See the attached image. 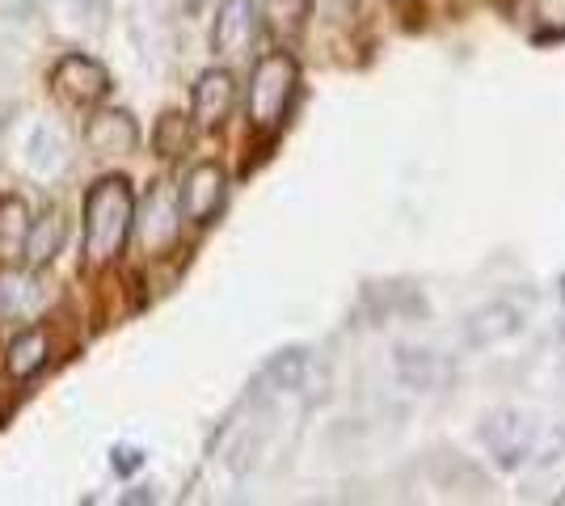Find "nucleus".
Masks as SVG:
<instances>
[{
  "mask_svg": "<svg viewBox=\"0 0 565 506\" xmlns=\"http://www.w3.org/2000/svg\"><path fill=\"white\" fill-rule=\"evenodd\" d=\"M136 224V194L127 177H102L85 194V262H115L127 245V233Z\"/></svg>",
  "mask_w": 565,
  "mask_h": 506,
  "instance_id": "obj_1",
  "label": "nucleus"
},
{
  "mask_svg": "<svg viewBox=\"0 0 565 506\" xmlns=\"http://www.w3.org/2000/svg\"><path fill=\"white\" fill-rule=\"evenodd\" d=\"M296 85H300V73H296V60L287 51H270V55H262L258 64H254L245 110H249V127L258 136H270V131L282 127L287 106L296 97Z\"/></svg>",
  "mask_w": 565,
  "mask_h": 506,
  "instance_id": "obj_2",
  "label": "nucleus"
},
{
  "mask_svg": "<svg viewBox=\"0 0 565 506\" xmlns=\"http://www.w3.org/2000/svg\"><path fill=\"white\" fill-rule=\"evenodd\" d=\"M541 427L515 410H498L481 422V443L498 469H523L527 460L541 456Z\"/></svg>",
  "mask_w": 565,
  "mask_h": 506,
  "instance_id": "obj_3",
  "label": "nucleus"
},
{
  "mask_svg": "<svg viewBox=\"0 0 565 506\" xmlns=\"http://www.w3.org/2000/svg\"><path fill=\"white\" fill-rule=\"evenodd\" d=\"M182 194H173L169 182H157L148 198H143L140 207V219H136V237H140V249L143 254H169L178 237H182Z\"/></svg>",
  "mask_w": 565,
  "mask_h": 506,
  "instance_id": "obj_4",
  "label": "nucleus"
},
{
  "mask_svg": "<svg viewBox=\"0 0 565 506\" xmlns=\"http://www.w3.org/2000/svg\"><path fill=\"white\" fill-rule=\"evenodd\" d=\"M527 313H532V295L507 291V295H498L490 304H481V309L465 321V342H469V346L507 342V337H515L519 330L527 325Z\"/></svg>",
  "mask_w": 565,
  "mask_h": 506,
  "instance_id": "obj_5",
  "label": "nucleus"
},
{
  "mask_svg": "<svg viewBox=\"0 0 565 506\" xmlns=\"http://www.w3.org/2000/svg\"><path fill=\"white\" fill-rule=\"evenodd\" d=\"M262 39V4L258 0H224L212 25V47L224 60H245Z\"/></svg>",
  "mask_w": 565,
  "mask_h": 506,
  "instance_id": "obj_6",
  "label": "nucleus"
},
{
  "mask_svg": "<svg viewBox=\"0 0 565 506\" xmlns=\"http://www.w3.org/2000/svg\"><path fill=\"white\" fill-rule=\"evenodd\" d=\"M51 89L64 106L85 110V106H97L102 97L110 94V76L89 55H64L55 64V73H51Z\"/></svg>",
  "mask_w": 565,
  "mask_h": 506,
  "instance_id": "obj_7",
  "label": "nucleus"
},
{
  "mask_svg": "<svg viewBox=\"0 0 565 506\" xmlns=\"http://www.w3.org/2000/svg\"><path fill=\"white\" fill-rule=\"evenodd\" d=\"M182 212L190 224H212L228 198V173L215 165V161H199L182 182Z\"/></svg>",
  "mask_w": 565,
  "mask_h": 506,
  "instance_id": "obj_8",
  "label": "nucleus"
},
{
  "mask_svg": "<svg viewBox=\"0 0 565 506\" xmlns=\"http://www.w3.org/2000/svg\"><path fill=\"white\" fill-rule=\"evenodd\" d=\"M85 144L94 148V157H131L140 144V127L127 110H97L85 122Z\"/></svg>",
  "mask_w": 565,
  "mask_h": 506,
  "instance_id": "obj_9",
  "label": "nucleus"
},
{
  "mask_svg": "<svg viewBox=\"0 0 565 506\" xmlns=\"http://www.w3.org/2000/svg\"><path fill=\"white\" fill-rule=\"evenodd\" d=\"M236 110V76L228 68H212L194 85V122L199 127H224Z\"/></svg>",
  "mask_w": 565,
  "mask_h": 506,
  "instance_id": "obj_10",
  "label": "nucleus"
},
{
  "mask_svg": "<svg viewBox=\"0 0 565 506\" xmlns=\"http://www.w3.org/2000/svg\"><path fill=\"white\" fill-rule=\"evenodd\" d=\"M25 165H30L34 177H55L60 169L68 165V140H64V131L51 127V122H39L30 131V140H25Z\"/></svg>",
  "mask_w": 565,
  "mask_h": 506,
  "instance_id": "obj_11",
  "label": "nucleus"
},
{
  "mask_svg": "<svg viewBox=\"0 0 565 506\" xmlns=\"http://www.w3.org/2000/svg\"><path fill=\"white\" fill-rule=\"evenodd\" d=\"M64 237H68V219L60 207H47L39 219H30V233H25V262L30 266H47L60 249H64Z\"/></svg>",
  "mask_w": 565,
  "mask_h": 506,
  "instance_id": "obj_12",
  "label": "nucleus"
},
{
  "mask_svg": "<svg viewBox=\"0 0 565 506\" xmlns=\"http://www.w3.org/2000/svg\"><path fill=\"white\" fill-rule=\"evenodd\" d=\"M34 270H13V274L0 279V313L4 316H34L47 304V288L39 283Z\"/></svg>",
  "mask_w": 565,
  "mask_h": 506,
  "instance_id": "obj_13",
  "label": "nucleus"
},
{
  "mask_svg": "<svg viewBox=\"0 0 565 506\" xmlns=\"http://www.w3.org/2000/svg\"><path fill=\"white\" fill-rule=\"evenodd\" d=\"M401 380L414 388H444L451 380V363L430 351H401Z\"/></svg>",
  "mask_w": 565,
  "mask_h": 506,
  "instance_id": "obj_14",
  "label": "nucleus"
},
{
  "mask_svg": "<svg viewBox=\"0 0 565 506\" xmlns=\"http://www.w3.org/2000/svg\"><path fill=\"white\" fill-rule=\"evenodd\" d=\"M47 334L43 330H25L9 342V376L13 380H30L34 372H43L47 367Z\"/></svg>",
  "mask_w": 565,
  "mask_h": 506,
  "instance_id": "obj_15",
  "label": "nucleus"
},
{
  "mask_svg": "<svg viewBox=\"0 0 565 506\" xmlns=\"http://www.w3.org/2000/svg\"><path fill=\"white\" fill-rule=\"evenodd\" d=\"M25 233H30L25 203L13 194H0V258H9L13 249H25Z\"/></svg>",
  "mask_w": 565,
  "mask_h": 506,
  "instance_id": "obj_16",
  "label": "nucleus"
},
{
  "mask_svg": "<svg viewBox=\"0 0 565 506\" xmlns=\"http://www.w3.org/2000/svg\"><path fill=\"white\" fill-rule=\"evenodd\" d=\"M190 140H194V122H190L186 115H178V110L161 115L157 131H152V144H157V152H161L166 161L182 157V152L190 148Z\"/></svg>",
  "mask_w": 565,
  "mask_h": 506,
  "instance_id": "obj_17",
  "label": "nucleus"
},
{
  "mask_svg": "<svg viewBox=\"0 0 565 506\" xmlns=\"http://www.w3.org/2000/svg\"><path fill=\"white\" fill-rule=\"evenodd\" d=\"M532 25L541 39H562L565 34V0H532Z\"/></svg>",
  "mask_w": 565,
  "mask_h": 506,
  "instance_id": "obj_18",
  "label": "nucleus"
},
{
  "mask_svg": "<svg viewBox=\"0 0 565 506\" xmlns=\"http://www.w3.org/2000/svg\"><path fill=\"white\" fill-rule=\"evenodd\" d=\"M115 464L122 469V473H131V469H140V452H136V448H118Z\"/></svg>",
  "mask_w": 565,
  "mask_h": 506,
  "instance_id": "obj_19",
  "label": "nucleus"
},
{
  "mask_svg": "<svg viewBox=\"0 0 565 506\" xmlns=\"http://www.w3.org/2000/svg\"><path fill=\"white\" fill-rule=\"evenodd\" d=\"M0 122H4V119H0Z\"/></svg>",
  "mask_w": 565,
  "mask_h": 506,
  "instance_id": "obj_20",
  "label": "nucleus"
}]
</instances>
